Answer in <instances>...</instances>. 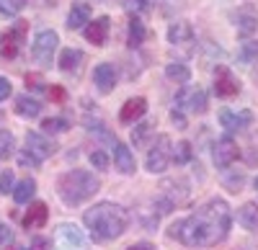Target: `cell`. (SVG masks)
Returning <instances> with one entry per match:
<instances>
[{"instance_id":"obj_1","label":"cell","mask_w":258,"mask_h":250,"mask_svg":"<svg viewBox=\"0 0 258 250\" xmlns=\"http://www.w3.org/2000/svg\"><path fill=\"white\" fill-rule=\"evenodd\" d=\"M232 227V212L225 199H209L186 219L170 224L168 237H173L188 247H214L220 245Z\"/></svg>"},{"instance_id":"obj_2","label":"cell","mask_w":258,"mask_h":250,"mask_svg":"<svg viewBox=\"0 0 258 250\" xmlns=\"http://www.w3.org/2000/svg\"><path fill=\"white\" fill-rule=\"evenodd\" d=\"M83 224H85V230H88V235L93 240L106 242V240H116L126 232L129 214H126L124 206H119L114 201H98L91 209H85Z\"/></svg>"},{"instance_id":"obj_3","label":"cell","mask_w":258,"mask_h":250,"mask_svg":"<svg viewBox=\"0 0 258 250\" xmlns=\"http://www.w3.org/2000/svg\"><path fill=\"white\" fill-rule=\"evenodd\" d=\"M101 191V181L91 171H68L57 178V196L62 199L64 206H80L85 201H91Z\"/></svg>"},{"instance_id":"obj_4","label":"cell","mask_w":258,"mask_h":250,"mask_svg":"<svg viewBox=\"0 0 258 250\" xmlns=\"http://www.w3.org/2000/svg\"><path fill=\"white\" fill-rule=\"evenodd\" d=\"M170 160H173V144H170V137L168 134H158L155 142L150 144L147 150V157H145V168L150 173H165Z\"/></svg>"},{"instance_id":"obj_5","label":"cell","mask_w":258,"mask_h":250,"mask_svg":"<svg viewBox=\"0 0 258 250\" xmlns=\"http://www.w3.org/2000/svg\"><path fill=\"white\" fill-rule=\"evenodd\" d=\"M57 47H59V34L52 31V29H41L34 36V44H31L34 62H36V65H41V67H52V59H54Z\"/></svg>"},{"instance_id":"obj_6","label":"cell","mask_w":258,"mask_h":250,"mask_svg":"<svg viewBox=\"0 0 258 250\" xmlns=\"http://www.w3.org/2000/svg\"><path fill=\"white\" fill-rule=\"evenodd\" d=\"M52 250H85V235L78 224L62 222L52 232Z\"/></svg>"},{"instance_id":"obj_7","label":"cell","mask_w":258,"mask_h":250,"mask_svg":"<svg viewBox=\"0 0 258 250\" xmlns=\"http://www.w3.org/2000/svg\"><path fill=\"white\" fill-rule=\"evenodd\" d=\"M209 106V96L202 86H181V91L176 93V109L178 111H188V114H204Z\"/></svg>"},{"instance_id":"obj_8","label":"cell","mask_w":258,"mask_h":250,"mask_svg":"<svg viewBox=\"0 0 258 250\" xmlns=\"http://www.w3.org/2000/svg\"><path fill=\"white\" fill-rule=\"evenodd\" d=\"M240 91H243V86H240L238 75L225 65H217V70H214V96L227 101V98L240 96Z\"/></svg>"},{"instance_id":"obj_9","label":"cell","mask_w":258,"mask_h":250,"mask_svg":"<svg viewBox=\"0 0 258 250\" xmlns=\"http://www.w3.org/2000/svg\"><path fill=\"white\" fill-rule=\"evenodd\" d=\"M26 31H29V21H16V26L3 34V41H0V57L16 59L21 44L26 41Z\"/></svg>"},{"instance_id":"obj_10","label":"cell","mask_w":258,"mask_h":250,"mask_svg":"<svg viewBox=\"0 0 258 250\" xmlns=\"http://www.w3.org/2000/svg\"><path fill=\"white\" fill-rule=\"evenodd\" d=\"M238 157H240V147H238V142H235L230 134L220 137L217 142L212 144V160H214V165H217L220 171L230 168Z\"/></svg>"},{"instance_id":"obj_11","label":"cell","mask_w":258,"mask_h":250,"mask_svg":"<svg viewBox=\"0 0 258 250\" xmlns=\"http://www.w3.org/2000/svg\"><path fill=\"white\" fill-rule=\"evenodd\" d=\"M26 150L36 157V160H47L57 152V142L49 139L41 132H26Z\"/></svg>"},{"instance_id":"obj_12","label":"cell","mask_w":258,"mask_h":250,"mask_svg":"<svg viewBox=\"0 0 258 250\" xmlns=\"http://www.w3.org/2000/svg\"><path fill=\"white\" fill-rule=\"evenodd\" d=\"M232 24H235V31H238V36L248 39L258 31V13L253 6H243L232 13Z\"/></svg>"},{"instance_id":"obj_13","label":"cell","mask_w":258,"mask_h":250,"mask_svg":"<svg viewBox=\"0 0 258 250\" xmlns=\"http://www.w3.org/2000/svg\"><path fill=\"white\" fill-rule=\"evenodd\" d=\"M220 124L225 127V132H243L253 124V111L243 109V111H232V109H222L220 111Z\"/></svg>"},{"instance_id":"obj_14","label":"cell","mask_w":258,"mask_h":250,"mask_svg":"<svg viewBox=\"0 0 258 250\" xmlns=\"http://www.w3.org/2000/svg\"><path fill=\"white\" fill-rule=\"evenodd\" d=\"M109 31H111V18L109 16H101V18H93V21L85 24L83 36L88 39L93 47H103L106 39H109Z\"/></svg>"},{"instance_id":"obj_15","label":"cell","mask_w":258,"mask_h":250,"mask_svg":"<svg viewBox=\"0 0 258 250\" xmlns=\"http://www.w3.org/2000/svg\"><path fill=\"white\" fill-rule=\"evenodd\" d=\"M116 80H119V72H116V65H111V62H101V65L93 67V82L98 93H111L116 88Z\"/></svg>"},{"instance_id":"obj_16","label":"cell","mask_w":258,"mask_h":250,"mask_svg":"<svg viewBox=\"0 0 258 250\" xmlns=\"http://www.w3.org/2000/svg\"><path fill=\"white\" fill-rule=\"evenodd\" d=\"M168 41L178 49H188L191 52V44H194V29L188 21H173L168 26Z\"/></svg>"},{"instance_id":"obj_17","label":"cell","mask_w":258,"mask_h":250,"mask_svg":"<svg viewBox=\"0 0 258 250\" xmlns=\"http://www.w3.org/2000/svg\"><path fill=\"white\" fill-rule=\"evenodd\" d=\"M145 114H147V98L135 96V98L124 101V106H121V111H119V121L129 127V124H137Z\"/></svg>"},{"instance_id":"obj_18","label":"cell","mask_w":258,"mask_h":250,"mask_svg":"<svg viewBox=\"0 0 258 250\" xmlns=\"http://www.w3.org/2000/svg\"><path fill=\"white\" fill-rule=\"evenodd\" d=\"M114 168H116L121 176H132V173L137 171L135 152L129 150L124 142H116V144H114Z\"/></svg>"},{"instance_id":"obj_19","label":"cell","mask_w":258,"mask_h":250,"mask_svg":"<svg viewBox=\"0 0 258 250\" xmlns=\"http://www.w3.org/2000/svg\"><path fill=\"white\" fill-rule=\"evenodd\" d=\"M47 219H49V209H47V204L44 201H31V206L26 209V214H24V227L26 230H41V227L47 224Z\"/></svg>"},{"instance_id":"obj_20","label":"cell","mask_w":258,"mask_h":250,"mask_svg":"<svg viewBox=\"0 0 258 250\" xmlns=\"http://www.w3.org/2000/svg\"><path fill=\"white\" fill-rule=\"evenodd\" d=\"M91 16H93V8L88 3H73V8L68 13V24H64V26H68L70 31H80L91 21Z\"/></svg>"},{"instance_id":"obj_21","label":"cell","mask_w":258,"mask_h":250,"mask_svg":"<svg viewBox=\"0 0 258 250\" xmlns=\"http://www.w3.org/2000/svg\"><path fill=\"white\" fill-rule=\"evenodd\" d=\"M83 62H85V54H83L80 49H75V47H68V49H62V52H59L57 65H59L62 72H73V75H78Z\"/></svg>"},{"instance_id":"obj_22","label":"cell","mask_w":258,"mask_h":250,"mask_svg":"<svg viewBox=\"0 0 258 250\" xmlns=\"http://www.w3.org/2000/svg\"><path fill=\"white\" fill-rule=\"evenodd\" d=\"M238 222L243 230L248 232H258V204L255 201H248L238 209Z\"/></svg>"},{"instance_id":"obj_23","label":"cell","mask_w":258,"mask_h":250,"mask_svg":"<svg viewBox=\"0 0 258 250\" xmlns=\"http://www.w3.org/2000/svg\"><path fill=\"white\" fill-rule=\"evenodd\" d=\"M13 111H16L21 119H36V116L41 114V103H39L36 98H31V96H18Z\"/></svg>"},{"instance_id":"obj_24","label":"cell","mask_w":258,"mask_h":250,"mask_svg":"<svg viewBox=\"0 0 258 250\" xmlns=\"http://www.w3.org/2000/svg\"><path fill=\"white\" fill-rule=\"evenodd\" d=\"M147 31H145V24L140 21V16H129V24H126V44L137 49L142 41H145Z\"/></svg>"},{"instance_id":"obj_25","label":"cell","mask_w":258,"mask_h":250,"mask_svg":"<svg viewBox=\"0 0 258 250\" xmlns=\"http://www.w3.org/2000/svg\"><path fill=\"white\" fill-rule=\"evenodd\" d=\"M165 77L176 82V86H186L191 80V67L183 65V62H170V65H165Z\"/></svg>"},{"instance_id":"obj_26","label":"cell","mask_w":258,"mask_h":250,"mask_svg":"<svg viewBox=\"0 0 258 250\" xmlns=\"http://www.w3.org/2000/svg\"><path fill=\"white\" fill-rule=\"evenodd\" d=\"M11 194H13V201L16 204H29L34 199V194H36V183L31 178H24L21 183H16V189Z\"/></svg>"},{"instance_id":"obj_27","label":"cell","mask_w":258,"mask_h":250,"mask_svg":"<svg viewBox=\"0 0 258 250\" xmlns=\"http://www.w3.org/2000/svg\"><path fill=\"white\" fill-rule=\"evenodd\" d=\"M153 134H155V121H140L132 129V142L137 144V147H145Z\"/></svg>"},{"instance_id":"obj_28","label":"cell","mask_w":258,"mask_h":250,"mask_svg":"<svg viewBox=\"0 0 258 250\" xmlns=\"http://www.w3.org/2000/svg\"><path fill=\"white\" fill-rule=\"evenodd\" d=\"M70 129V121L68 119H62V116H49L41 121V134H62V132H68Z\"/></svg>"},{"instance_id":"obj_29","label":"cell","mask_w":258,"mask_h":250,"mask_svg":"<svg viewBox=\"0 0 258 250\" xmlns=\"http://www.w3.org/2000/svg\"><path fill=\"white\" fill-rule=\"evenodd\" d=\"M191 157H194V147H191V142H178L176 147H173V160H176L178 165L188 162Z\"/></svg>"},{"instance_id":"obj_30","label":"cell","mask_w":258,"mask_h":250,"mask_svg":"<svg viewBox=\"0 0 258 250\" xmlns=\"http://www.w3.org/2000/svg\"><path fill=\"white\" fill-rule=\"evenodd\" d=\"M26 8V0H0V16H16Z\"/></svg>"},{"instance_id":"obj_31","label":"cell","mask_w":258,"mask_h":250,"mask_svg":"<svg viewBox=\"0 0 258 250\" xmlns=\"http://www.w3.org/2000/svg\"><path fill=\"white\" fill-rule=\"evenodd\" d=\"M88 160H91L93 168H98V171H109V165H111L109 155H106L103 150H93V152L88 155Z\"/></svg>"},{"instance_id":"obj_32","label":"cell","mask_w":258,"mask_h":250,"mask_svg":"<svg viewBox=\"0 0 258 250\" xmlns=\"http://www.w3.org/2000/svg\"><path fill=\"white\" fill-rule=\"evenodd\" d=\"M150 6H153V0H124V8L132 16H140V13L150 11Z\"/></svg>"},{"instance_id":"obj_33","label":"cell","mask_w":258,"mask_h":250,"mask_svg":"<svg viewBox=\"0 0 258 250\" xmlns=\"http://www.w3.org/2000/svg\"><path fill=\"white\" fill-rule=\"evenodd\" d=\"M13 152V134L8 129H0V157H8Z\"/></svg>"},{"instance_id":"obj_34","label":"cell","mask_w":258,"mask_h":250,"mask_svg":"<svg viewBox=\"0 0 258 250\" xmlns=\"http://www.w3.org/2000/svg\"><path fill=\"white\" fill-rule=\"evenodd\" d=\"M243 183H245V176H243V173H235V176H225V189H227V191H232V194L243 191Z\"/></svg>"},{"instance_id":"obj_35","label":"cell","mask_w":258,"mask_h":250,"mask_svg":"<svg viewBox=\"0 0 258 250\" xmlns=\"http://www.w3.org/2000/svg\"><path fill=\"white\" fill-rule=\"evenodd\" d=\"M26 86H29L31 91H44L47 82H44V77H41L39 72H29V75H26Z\"/></svg>"},{"instance_id":"obj_36","label":"cell","mask_w":258,"mask_h":250,"mask_svg":"<svg viewBox=\"0 0 258 250\" xmlns=\"http://www.w3.org/2000/svg\"><path fill=\"white\" fill-rule=\"evenodd\" d=\"M18 162L24 165V168H39V162H41V160H36L29 150H21V152H18Z\"/></svg>"},{"instance_id":"obj_37","label":"cell","mask_w":258,"mask_h":250,"mask_svg":"<svg viewBox=\"0 0 258 250\" xmlns=\"http://www.w3.org/2000/svg\"><path fill=\"white\" fill-rule=\"evenodd\" d=\"M29 250H52V240L49 237H41V235H34Z\"/></svg>"},{"instance_id":"obj_38","label":"cell","mask_w":258,"mask_h":250,"mask_svg":"<svg viewBox=\"0 0 258 250\" xmlns=\"http://www.w3.org/2000/svg\"><path fill=\"white\" fill-rule=\"evenodd\" d=\"M11 191H13V173L6 171L0 176V194H11Z\"/></svg>"},{"instance_id":"obj_39","label":"cell","mask_w":258,"mask_h":250,"mask_svg":"<svg viewBox=\"0 0 258 250\" xmlns=\"http://www.w3.org/2000/svg\"><path fill=\"white\" fill-rule=\"evenodd\" d=\"M170 121L176 124V129H186V127H188V121H186L183 111H178V109H173V111H170Z\"/></svg>"},{"instance_id":"obj_40","label":"cell","mask_w":258,"mask_h":250,"mask_svg":"<svg viewBox=\"0 0 258 250\" xmlns=\"http://www.w3.org/2000/svg\"><path fill=\"white\" fill-rule=\"evenodd\" d=\"M11 91H13V86H11V80H8V77H3V75H0V103H3L6 98H11Z\"/></svg>"},{"instance_id":"obj_41","label":"cell","mask_w":258,"mask_h":250,"mask_svg":"<svg viewBox=\"0 0 258 250\" xmlns=\"http://www.w3.org/2000/svg\"><path fill=\"white\" fill-rule=\"evenodd\" d=\"M11 240H13V230H11L8 224H3V222H0V247H6Z\"/></svg>"},{"instance_id":"obj_42","label":"cell","mask_w":258,"mask_h":250,"mask_svg":"<svg viewBox=\"0 0 258 250\" xmlns=\"http://www.w3.org/2000/svg\"><path fill=\"white\" fill-rule=\"evenodd\" d=\"M49 98H52L54 103H62L64 98H68V93H64L62 86H52V88H49Z\"/></svg>"},{"instance_id":"obj_43","label":"cell","mask_w":258,"mask_h":250,"mask_svg":"<svg viewBox=\"0 0 258 250\" xmlns=\"http://www.w3.org/2000/svg\"><path fill=\"white\" fill-rule=\"evenodd\" d=\"M126 250H158L153 242H135L132 247H126Z\"/></svg>"},{"instance_id":"obj_44","label":"cell","mask_w":258,"mask_h":250,"mask_svg":"<svg viewBox=\"0 0 258 250\" xmlns=\"http://www.w3.org/2000/svg\"><path fill=\"white\" fill-rule=\"evenodd\" d=\"M3 250H21V247H11V245H6V247H3Z\"/></svg>"},{"instance_id":"obj_45","label":"cell","mask_w":258,"mask_h":250,"mask_svg":"<svg viewBox=\"0 0 258 250\" xmlns=\"http://www.w3.org/2000/svg\"><path fill=\"white\" fill-rule=\"evenodd\" d=\"M253 186H255V191H258V176H255V181H253Z\"/></svg>"},{"instance_id":"obj_46","label":"cell","mask_w":258,"mask_h":250,"mask_svg":"<svg viewBox=\"0 0 258 250\" xmlns=\"http://www.w3.org/2000/svg\"><path fill=\"white\" fill-rule=\"evenodd\" d=\"M47 6H54V0H47Z\"/></svg>"}]
</instances>
